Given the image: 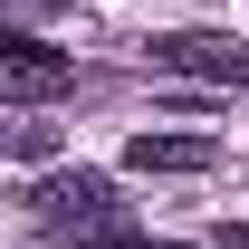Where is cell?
Returning <instances> with one entry per match:
<instances>
[{
	"label": "cell",
	"mask_w": 249,
	"mask_h": 249,
	"mask_svg": "<svg viewBox=\"0 0 249 249\" xmlns=\"http://www.w3.org/2000/svg\"><path fill=\"white\" fill-rule=\"evenodd\" d=\"M154 67H173V77H220V87H249V48H240V38H211V29L154 38Z\"/></svg>",
	"instance_id": "6da1fadb"
},
{
	"label": "cell",
	"mask_w": 249,
	"mask_h": 249,
	"mask_svg": "<svg viewBox=\"0 0 249 249\" xmlns=\"http://www.w3.org/2000/svg\"><path fill=\"white\" fill-rule=\"evenodd\" d=\"M29 201H38V220H48V230H67V240H77V230H106V220H115V192H106V173H67V182L29 192Z\"/></svg>",
	"instance_id": "7a4b0ae2"
},
{
	"label": "cell",
	"mask_w": 249,
	"mask_h": 249,
	"mask_svg": "<svg viewBox=\"0 0 249 249\" xmlns=\"http://www.w3.org/2000/svg\"><path fill=\"white\" fill-rule=\"evenodd\" d=\"M0 87L19 96V106H38V96H67V87H77V58L38 48V38H10V58H0Z\"/></svg>",
	"instance_id": "3957f363"
},
{
	"label": "cell",
	"mask_w": 249,
	"mask_h": 249,
	"mask_svg": "<svg viewBox=\"0 0 249 249\" xmlns=\"http://www.w3.org/2000/svg\"><path fill=\"white\" fill-rule=\"evenodd\" d=\"M124 163H134V173H211L220 144H211V134H134Z\"/></svg>",
	"instance_id": "277c9868"
},
{
	"label": "cell",
	"mask_w": 249,
	"mask_h": 249,
	"mask_svg": "<svg viewBox=\"0 0 249 249\" xmlns=\"http://www.w3.org/2000/svg\"><path fill=\"white\" fill-rule=\"evenodd\" d=\"M10 154H19V163H38V154H58V124H38V115H29V124H10Z\"/></svg>",
	"instance_id": "5b68a950"
},
{
	"label": "cell",
	"mask_w": 249,
	"mask_h": 249,
	"mask_svg": "<svg viewBox=\"0 0 249 249\" xmlns=\"http://www.w3.org/2000/svg\"><path fill=\"white\" fill-rule=\"evenodd\" d=\"M220 249H249V230H220Z\"/></svg>",
	"instance_id": "8992f818"
}]
</instances>
